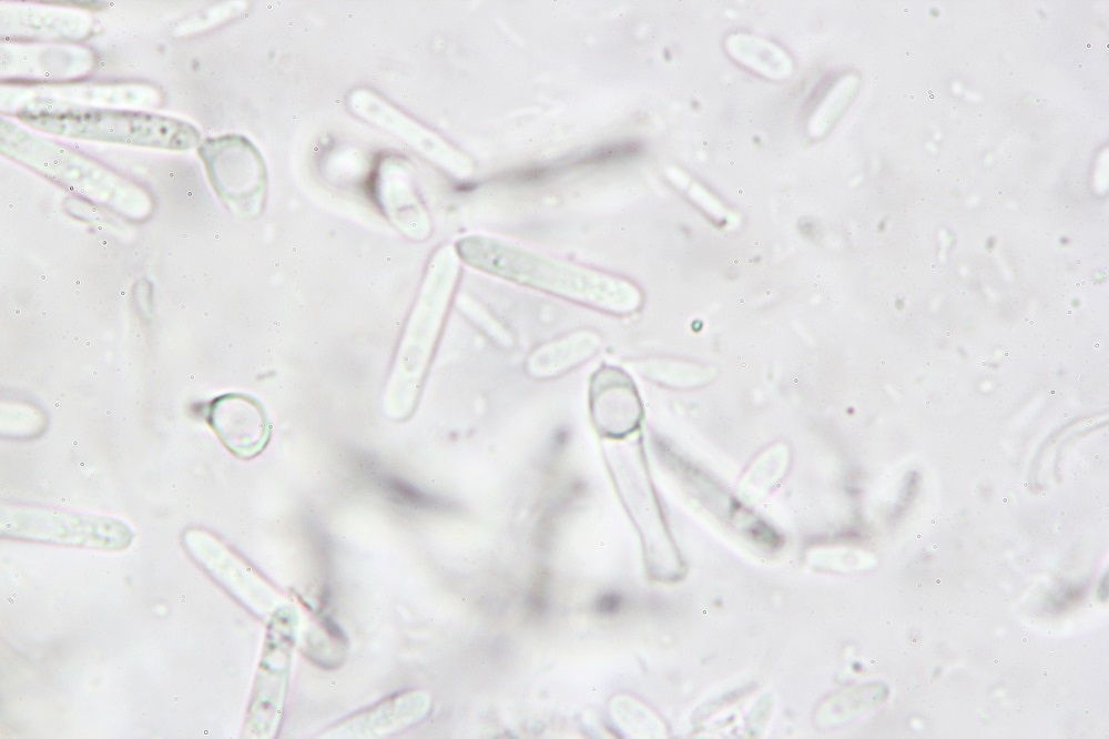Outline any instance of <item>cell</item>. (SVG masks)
Masks as SVG:
<instances>
[{"label":"cell","instance_id":"cell-3","mask_svg":"<svg viewBox=\"0 0 1109 739\" xmlns=\"http://www.w3.org/2000/svg\"><path fill=\"white\" fill-rule=\"evenodd\" d=\"M456 264H429L404 328L384 394V412L407 419L417 405L457 277Z\"/></svg>","mask_w":1109,"mask_h":739},{"label":"cell","instance_id":"cell-6","mask_svg":"<svg viewBox=\"0 0 1109 739\" xmlns=\"http://www.w3.org/2000/svg\"><path fill=\"white\" fill-rule=\"evenodd\" d=\"M640 145L637 142H620L614 144H608L606 146H600L596 149L589 156H586V162L601 163L609 160L623 159L635 154Z\"/></svg>","mask_w":1109,"mask_h":739},{"label":"cell","instance_id":"cell-2","mask_svg":"<svg viewBox=\"0 0 1109 739\" xmlns=\"http://www.w3.org/2000/svg\"><path fill=\"white\" fill-rule=\"evenodd\" d=\"M17 117L27 125L65 138L186 150L200 141L190 123L154 113L105 110L42 100Z\"/></svg>","mask_w":1109,"mask_h":739},{"label":"cell","instance_id":"cell-1","mask_svg":"<svg viewBox=\"0 0 1109 739\" xmlns=\"http://www.w3.org/2000/svg\"><path fill=\"white\" fill-rule=\"evenodd\" d=\"M456 250L476 269L586 306L613 314L635 307L633 286L617 276L557 262L485 236L465 237Z\"/></svg>","mask_w":1109,"mask_h":739},{"label":"cell","instance_id":"cell-7","mask_svg":"<svg viewBox=\"0 0 1109 739\" xmlns=\"http://www.w3.org/2000/svg\"><path fill=\"white\" fill-rule=\"evenodd\" d=\"M621 598L615 594H606L598 600V608L601 613L613 614L621 606Z\"/></svg>","mask_w":1109,"mask_h":739},{"label":"cell","instance_id":"cell-5","mask_svg":"<svg viewBox=\"0 0 1109 739\" xmlns=\"http://www.w3.org/2000/svg\"><path fill=\"white\" fill-rule=\"evenodd\" d=\"M207 421L225 448L241 459L261 454L271 437V425L263 405L253 396L228 393L214 398Z\"/></svg>","mask_w":1109,"mask_h":739},{"label":"cell","instance_id":"cell-4","mask_svg":"<svg viewBox=\"0 0 1109 739\" xmlns=\"http://www.w3.org/2000/svg\"><path fill=\"white\" fill-rule=\"evenodd\" d=\"M226 144L223 139L207 140L201 146L208 176L216 193L232 211L242 216H254L264 201V166L253 148H235L232 139H227Z\"/></svg>","mask_w":1109,"mask_h":739}]
</instances>
